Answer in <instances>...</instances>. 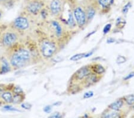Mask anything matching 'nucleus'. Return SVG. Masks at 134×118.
Here are the masks:
<instances>
[{
    "label": "nucleus",
    "instance_id": "1",
    "mask_svg": "<svg viewBox=\"0 0 134 118\" xmlns=\"http://www.w3.org/2000/svg\"><path fill=\"white\" fill-rule=\"evenodd\" d=\"M31 58V55L29 50L25 48H19L11 54L8 61L12 68L19 69L27 65Z\"/></svg>",
    "mask_w": 134,
    "mask_h": 118
},
{
    "label": "nucleus",
    "instance_id": "2",
    "mask_svg": "<svg viewBox=\"0 0 134 118\" xmlns=\"http://www.w3.org/2000/svg\"><path fill=\"white\" fill-rule=\"evenodd\" d=\"M19 39V35L14 30H7L1 33L0 42L3 47L10 48L13 46Z\"/></svg>",
    "mask_w": 134,
    "mask_h": 118
},
{
    "label": "nucleus",
    "instance_id": "3",
    "mask_svg": "<svg viewBox=\"0 0 134 118\" xmlns=\"http://www.w3.org/2000/svg\"><path fill=\"white\" fill-rule=\"evenodd\" d=\"M44 4L43 0H28L24 9L29 14H36L43 9Z\"/></svg>",
    "mask_w": 134,
    "mask_h": 118
},
{
    "label": "nucleus",
    "instance_id": "4",
    "mask_svg": "<svg viewBox=\"0 0 134 118\" xmlns=\"http://www.w3.org/2000/svg\"><path fill=\"white\" fill-rule=\"evenodd\" d=\"M57 47L53 42L48 40H44L41 44V52L43 57H51L55 53Z\"/></svg>",
    "mask_w": 134,
    "mask_h": 118
},
{
    "label": "nucleus",
    "instance_id": "5",
    "mask_svg": "<svg viewBox=\"0 0 134 118\" xmlns=\"http://www.w3.org/2000/svg\"><path fill=\"white\" fill-rule=\"evenodd\" d=\"M13 27L15 30L24 31L29 27V22L28 19L25 16H19L13 21Z\"/></svg>",
    "mask_w": 134,
    "mask_h": 118
},
{
    "label": "nucleus",
    "instance_id": "6",
    "mask_svg": "<svg viewBox=\"0 0 134 118\" xmlns=\"http://www.w3.org/2000/svg\"><path fill=\"white\" fill-rule=\"evenodd\" d=\"M74 16L78 25L79 26H82L86 21V15L82 8H76L74 10Z\"/></svg>",
    "mask_w": 134,
    "mask_h": 118
},
{
    "label": "nucleus",
    "instance_id": "7",
    "mask_svg": "<svg viewBox=\"0 0 134 118\" xmlns=\"http://www.w3.org/2000/svg\"><path fill=\"white\" fill-rule=\"evenodd\" d=\"M62 2L60 0H51L49 4V8L52 14L59 15L62 11Z\"/></svg>",
    "mask_w": 134,
    "mask_h": 118
},
{
    "label": "nucleus",
    "instance_id": "8",
    "mask_svg": "<svg viewBox=\"0 0 134 118\" xmlns=\"http://www.w3.org/2000/svg\"><path fill=\"white\" fill-rule=\"evenodd\" d=\"M14 94L11 91H4L1 94V98L6 103H12Z\"/></svg>",
    "mask_w": 134,
    "mask_h": 118
},
{
    "label": "nucleus",
    "instance_id": "9",
    "mask_svg": "<svg viewBox=\"0 0 134 118\" xmlns=\"http://www.w3.org/2000/svg\"><path fill=\"white\" fill-rule=\"evenodd\" d=\"M90 74V70L87 67L82 68L79 69L76 73L77 78L78 79H83L85 77L87 76Z\"/></svg>",
    "mask_w": 134,
    "mask_h": 118
},
{
    "label": "nucleus",
    "instance_id": "10",
    "mask_svg": "<svg viewBox=\"0 0 134 118\" xmlns=\"http://www.w3.org/2000/svg\"><path fill=\"white\" fill-rule=\"evenodd\" d=\"M1 65V71L2 73H5L10 70V68L12 67L6 59H3L1 61V63L0 64Z\"/></svg>",
    "mask_w": 134,
    "mask_h": 118
},
{
    "label": "nucleus",
    "instance_id": "11",
    "mask_svg": "<svg viewBox=\"0 0 134 118\" xmlns=\"http://www.w3.org/2000/svg\"><path fill=\"white\" fill-rule=\"evenodd\" d=\"M92 54V53H80V54H75L70 58V60L72 61H78L79 60L83 59L84 57H89Z\"/></svg>",
    "mask_w": 134,
    "mask_h": 118
},
{
    "label": "nucleus",
    "instance_id": "12",
    "mask_svg": "<svg viewBox=\"0 0 134 118\" xmlns=\"http://www.w3.org/2000/svg\"><path fill=\"white\" fill-rule=\"evenodd\" d=\"M123 106V102L122 100H118L116 102L113 103L109 106V107L112 110H118L122 107Z\"/></svg>",
    "mask_w": 134,
    "mask_h": 118
},
{
    "label": "nucleus",
    "instance_id": "13",
    "mask_svg": "<svg viewBox=\"0 0 134 118\" xmlns=\"http://www.w3.org/2000/svg\"><path fill=\"white\" fill-rule=\"evenodd\" d=\"M52 25L54 27L56 35L57 36H60L62 33V29L61 26H60V25L57 22V21H52Z\"/></svg>",
    "mask_w": 134,
    "mask_h": 118
},
{
    "label": "nucleus",
    "instance_id": "14",
    "mask_svg": "<svg viewBox=\"0 0 134 118\" xmlns=\"http://www.w3.org/2000/svg\"><path fill=\"white\" fill-rule=\"evenodd\" d=\"M97 1L103 8H108L113 3L114 0H97Z\"/></svg>",
    "mask_w": 134,
    "mask_h": 118
},
{
    "label": "nucleus",
    "instance_id": "15",
    "mask_svg": "<svg viewBox=\"0 0 134 118\" xmlns=\"http://www.w3.org/2000/svg\"><path fill=\"white\" fill-rule=\"evenodd\" d=\"M23 100L22 94H14L13 100L12 103L18 104L20 103Z\"/></svg>",
    "mask_w": 134,
    "mask_h": 118
},
{
    "label": "nucleus",
    "instance_id": "16",
    "mask_svg": "<svg viewBox=\"0 0 134 118\" xmlns=\"http://www.w3.org/2000/svg\"><path fill=\"white\" fill-rule=\"evenodd\" d=\"M92 69L97 74H101L105 71L104 68L101 64H96L93 66Z\"/></svg>",
    "mask_w": 134,
    "mask_h": 118
},
{
    "label": "nucleus",
    "instance_id": "17",
    "mask_svg": "<svg viewBox=\"0 0 134 118\" xmlns=\"http://www.w3.org/2000/svg\"><path fill=\"white\" fill-rule=\"evenodd\" d=\"M96 14V11L92 7L88 8L87 10V18L88 20H91L92 19Z\"/></svg>",
    "mask_w": 134,
    "mask_h": 118
},
{
    "label": "nucleus",
    "instance_id": "18",
    "mask_svg": "<svg viewBox=\"0 0 134 118\" xmlns=\"http://www.w3.org/2000/svg\"><path fill=\"white\" fill-rule=\"evenodd\" d=\"M125 99L127 104L132 105L134 104V95H129L125 97Z\"/></svg>",
    "mask_w": 134,
    "mask_h": 118
},
{
    "label": "nucleus",
    "instance_id": "19",
    "mask_svg": "<svg viewBox=\"0 0 134 118\" xmlns=\"http://www.w3.org/2000/svg\"><path fill=\"white\" fill-rule=\"evenodd\" d=\"M119 116L120 115L116 112H110V113H107L104 116V117H119Z\"/></svg>",
    "mask_w": 134,
    "mask_h": 118
},
{
    "label": "nucleus",
    "instance_id": "20",
    "mask_svg": "<svg viewBox=\"0 0 134 118\" xmlns=\"http://www.w3.org/2000/svg\"><path fill=\"white\" fill-rule=\"evenodd\" d=\"M126 61V58L124 56H122V55H119V56H118V57L117 58V60H116V62H117L118 64H122L125 63Z\"/></svg>",
    "mask_w": 134,
    "mask_h": 118
},
{
    "label": "nucleus",
    "instance_id": "21",
    "mask_svg": "<svg viewBox=\"0 0 134 118\" xmlns=\"http://www.w3.org/2000/svg\"><path fill=\"white\" fill-rule=\"evenodd\" d=\"M131 7V3H128L127 4H126V5H125L124 7V8H123V10H122L123 13H125V14L127 13V12H128L129 9V8H130Z\"/></svg>",
    "mask_w": 134,
    "mask_h": 118
},
{
    "label": "nucleus",
    "instance_id": "22",
    "mask_svg": "<svg viewBox=\"0 0 134 118\" xmlns=\"http://www.w3.org/2000/svg\"><path fill=\"white\" fill-rule=\"evenodd\" d=\"M111 24H107V25H105V27H104V29H103L104 33L105 34V33H108V32L110 31V29H111Z\"/></svg>",
    "mask_w": 134,
    "mask_h": 118
},
{
    "label": "nucleus",
    "instance_id": "23",
    "mask_svg": "<svg viewBox=\"0 0 134 118\" xmlns=\"http://www.w3.org/2000/svg\"><path fill=\"white\" fill-rule=\"evenodd\" d=\"M94 95V93L92 91H88L87 93H85L83 95V97L85 98H89Z\"/></svg>",
    "mask_w": 134,
    "mask_h": 118
},
{
    "label": "nucleus",
    "instance_id": "24",
    "mask_svg": "<svg viewBox=\"0 0 134 118\" xmlns=\"http://www.w3.org/2000/svg\"><path fill=\"white\" fill-rule=\"evenodd\" d=\"M21 106L23 108L26 109V110H29V109H30L32 107V105L29 103H22Z\"/></svg>",
    "mask_w": 134,
    "mask_h": 118
},
{
    "label": "nucleus",
    "instance_id": "25",
    "mask_svg": "<svg viewBox=\"0 0 134 118\" xmlns=\"http://www.w3.org/2000/svg\"><path fill=\"white\" fill-rule=\"evenodd\" d=\"M68 23H69V24L71 26L75 25V22H74V20H73V16L71 13L69 14V18L68 20Z\"/></svg>",
    "mask_w": 134,
    "mask_h": 118
},
{
    "label": "nucleus",
    "instance_id": "26",
    "mask_svg": "<svg viewBox=\"0 0 134 118\" xmlns=\"http://www.w3.org/2000/svg\"><path fill=\"white\" fill-rule=\"evenodd\" d=\"M22 93H23L22 90H21V89L18 87H15L13 89V93L14 94H21Z\"/></svg>",
    "mask_w": 134,
    "mask_h": 118
},
{
    "label": "nucleus",
    "instance_id": "27",
    "mask_svg": "<svg viewBox=\"0 0 134 118\" xmlns=\"http://www.w3.org/2000/svg\"><path fill=\"white\" fill-rule=\"evenodd\" d=\"M4 109H5L6 110H8V111H19L18 110H17V109L13 108V107H12V106H5L4 107Z\"/></svg>",
    "mask_w": 134,
    "mask_h": 118
},
{
    "label": "nucleus",
    "instance_id": "28",
    "mask_svg": "<svg viewBox=\"0 0 134 118\" xmlns=\"http://www.w3.org/2000/svg\"><path fill=\"white\" fill-rule=\"evenodd\" d=\"M133 76H134V72H131V74H129L127 76L125 77V80H127V79H129L130 78H132V77H133Z\"/></svg>",
    "mask_w": 134,
    "mask_h": 118
},
{
    "label": "nucleus",
    "instance_id": "29",
    "mask_svg": "<svg viewBox=\"0 0 134 118\" xmlns=\"http://www.w3.org/2000/svg\"><path fill=\"white\" fill-rule=\"evenodd\" d=\"M44 110L45 112H46V113H49V112H50V111H51V107L49 106H48L45 107V108H44Z\"/></svg>",
    "mask_w": 134,
    "mask_h": 118
},
{
    "label": "nucleus",
    "instance_id": "30",
    "mask_svg": "<svg viewBox=\"0 0 134 118\" xmlns=\"http://www.w3.org/2000/svg\"><path fill=\"white\" fill-rule=\"evenodd\" d=\"M51 117H61V115H59V113H55V115H52Z\"/></svg>",
    "mask_w": 134,
    "mask_h": 118
},
{
    "label": "nucleus",
    "instance_id": "31",
    "mask_svg": "<svg viewBox=\"0 0 134 118\" xmlns=\"http://www.w3.org/2000/svg\"><path fill=\"white\" fill-rule=\"evenodd\" d=\"M3 10L0 8V20H1L2 17H3Z\"/></svg>",
    "mask_w": 134,
    "mask_h": 118
},
{
    "label": "nucleus",
    "instance_id": "32",
    "mask_svg": "<svg viewBox=\"0 0 134 118\" xmlns=\"http://www.w3.org/2000/svg\"><path fill=\"white\" fill-rule=\"evenodd\" d=\"M7 1H8V0H0V4H5Z\"/></svg>",
    "mask_w": 134,
    "mask_h": 118
},
{
    "label": "nucleus",
    "instance_id": "33",
    "mask_svg": "<svg viewBox=\"0 0 134 118\" xmlns=\"http://www.w3.org/2000/svg\"><path fill=\"white\" fill-rule=\"evenodd\" d=\"M1 33L0 32V38H1Z\"/></svg>",
    "mask_w": 134,
    "mask_h": 118
},
{
    "label": "nucleus",
    "instance_id": "34",
    "mask_svg": "<svg viewBox=\"0 0 134 118\" xmlns=\"http://www.w3.org/2000/svg\"><path fill=\"white\" fill-rule=\"evenodd\" d=\"M27 1H28V0H27Z\"/></svg>",
    "mask_w": 134,
    "mask_h": 118
}]
</instances>
